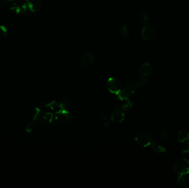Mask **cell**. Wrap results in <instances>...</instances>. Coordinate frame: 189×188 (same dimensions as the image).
Here are the masks:
<instances>
[{"label":"cell","instance_id":"6","mask_svg":"<svg viewBox=\"0 0 189 188\" xmlns=\"http://www.w3.org/2000/svg\"><path fill=\"white\" fill-rule=\"evenodd\" d=\"M28 3V8L31 11L36 12L41 8V2L40 0H26Z\"/></svg>","mask_w":189,"mask_h":188},{"label":"cell","instance_id":"9","mask_svg":"<svg viewBox=\"0 0 189 188\" xmlns=\"http://www.w3.org/2000/svg\"><path fill=\"white\" fill-rule=\"evenodd\" d=\"M124 119V115L122 111L119 109H116L112 115V120L115 122H121Z\"/></svg>","mask_w":189,"mask_h":188},{"label":"cell","instance_id":"20","mask_svg":"<svg viewBox=\"0 0 189 188\" xmlns=\"http://www.w3.org/2000/svg\"><path fill=\"white\" fill-rule=\"evenodd\" d=\"M148 21V16L146 14H142L140 17V22L142 24H145Z\"/></svg>","mask_w":189,"mask_h":188},{"label":"cell","instance_id":"14","mask_svg":"<svg viewBox=\"0 0 189 188\" xmlns=\"http://www.w3.org/2000/svg\"><path fill=\"white\" fill-rule=\"evenodd\" d=\"M31 115H32V118L33 122L36 121L39 118H40V111L38 108H34L31 112Z\"/></svg>","mask_w":189,"mask_h":188},{"label":"cell","instance_id":"4","mask_svg":"<svg viewBox=\"0 0 189 188\" xmlns=\"http://www.w3.org/2000/svg\"><path fill=\"white\" fill-rule=\"evenodd\" d=\"M138 88L135 83H129L122 91V95L124 97H127L134 94Z\"/></svg>","mask_w":189,"mask_h":188},{"label":"cell","instance_id":"15","mask_svg":"<svg viewBox=\"0 0 189 188\" xmlns=\"http://www.w3.org/2000/svg\"><path fill=\"white\" fill-rule=\"evenodd\" d=\"M8 32L7 28L5 27L4 26L0 25V38L6 36Z\"/></svg>","mask_w":189,"mask_h":188},{"label":"cell","instance_id":"11","mask_svg":"<svg viewBox=\"0 0 189 188\" xmlns=\"http://www.w3.org/2000/svg\"><path fill=\"white\" fill-rule=\"evenodd\" d=\"M178 138L181 142L189 140V130H183L179 131L178 133Z\"/></svg>","mask_w":189,"mask_h":188},{"label":"cell","instance_id":"19","mask_svg":"<svg viewBox=\"0 0 189 188\" xmlns=\"http://www.w3.org/2000/svg\"><path fill=\"white\" fill-rule=\"evenodd\" d=\"M145 83H146V80L145 79L142 78V79H138L135 83L137 85V86L138 87V88H139L140 87H142L143 86H144Z\"/></svg>","mask_w":189,"mask_h":188},{"label":"cell","instance_id":"18","mask_svg":"<svg viewBox=\"0 0 189 188\" xmlns=\"http://www.w3.org/2000/svg\"><path fill=\"white\" fill-rule=\"evenodd\" d=\"M128 29L127 26L124 25L121 28V34L123 37H126L128 34Z\"/></svg>","mask_w":189,"mask_h":188},{"label":"cell","instance_id":"8","mask_svg":"<svg viewBox=\"0 0 189 188\" xmlns=\"http://www.w3.org/2000/svg\"><path fill=\"white\" fill-rule=\"evenodd\" d=\"M94 60V56L91 53H88L81 56L80 59V63L83 65H88L91 64Z\"/></svg>","mask_w":189,"mask_h":188},{"label":"cell","instance_id":"23","mask_svg":"<svg viewBox=\"0 0 189 188\" xmlns=\"http://www.w3.org/2000/svg\"><path fill=\"white\" fill-rule=\"evenodd\" d=\"M189 174V176H188V179H189V174Z\"/></svg>","mask_w":189,"mask_h":188},{"label":"cell","instance_id":"17","mask_svg":"<svg viewBox=\"0 0 189 188\" xmlns=\"http://www.w3.org/2000/svg\"><path fill=\"white\" fill-rule=\"evenodd\" d=\"M34 127V122H31L27 125L26 129H25L27 133H31L33 130Z\"/></svg>","mask_w":189,"mask_h":188},{"label":"cell","instance_id":"2","mask_svg":"<svg viewBox=\"0 0 189 188\" xmlns=\"http://www.w3.org/2000/svg\"><path fill=\"white\" fill-rule=\"evenodd\" d=\"M135 140L139 146L147 147L152 143V139L150 135L147 133H140L136 135Z\"/></svg>","mask_w":189,"mask_h":188},{"label":"cell","instance_id":"16","mask_svg":"<svg viewBox=\"0 0 189 188\" xmlns=\"http://www.w3.org/2000/svg\"><path fill=\"white\" fill-rule=\"evenodd\" d=\"M169 131L166 128H163L161 131V137L163 140H165L168 138Z\"/></svg>","mask_w":189,"mask_h":188},{"label":"cell","instance_id":"21","mask_svg":"<svg viewBox=\"0 0 189 188\" xmlns=\"http://www.w3.org/2000/svg\"><path fill=\"white\" fill-rule=\"evenodd\" d=\"M177 182L178 184H179L180 185H183L185 184V180L184 179L183 177H182V176H180L178 177V180H177Z\"/></svg>","mask_w":189,"mask_h":188},{"label":"cell","instance_id":"10","mask_svg":"<svg viewBox=\"0 0 189 188\" xmlns=\"http://www.w3.org/2000/svg\"><path fill=\"white\" fill-rule=\"evenodd\" d=\"M151 71V66L149 63H144L140 67L139 72L142 76H147L150 74Z\"/></svg>","mask_w":189,"mask_h":188},{"label":"cell","instance_id":"1","mask_svg":"<svg viewBox=\"0 0 189 188\" xmlns=\"http://www.w3.org/2000/svg\"><path fill=\"white\" fill-rule=\"evenodd\" d=\"M175 171L180 176L189 174V161L185 158H180L176 160L174 164Z\"/></svg>","mask_w":189,"mask_h":188},{"label":"cell","instance_id":"7","mask_svg":"<svg viewBox=\"0 0 189 188\" xmlns=\"http://www.w3.org/2000/svg\"><path fill=\"white\" fill-rule=\"evenodd\" d=\"M154 35V31L152 28L146 26L142 29V36L145 40H149L152 38Z\"/></svg>","mask_w":189,"mask_h":188},{"label":"cell","instance_id":"12","mask_svg":"<svg viewBox=\"0 0 189 188\" xmlns=\"http://www.w3.org/2000/svg\"><path fill=\"white\" fill-rule=\"evenodd\" d=\"M152 144V148L157 153H161L164 152L165 151V147L161 146L159 144H158L156 142H154Z\"/></svg>","mask_w":189,"mask_h":188},{"label":"cell","instance_id":"22","mask_svg":"<svg viewBox=\"0 0 189 188\" xmlns=\"http://www.w3.org/2000/svg\"><path fill=\"white\" fill-rule=\"evenodd\" d=\"M7 1H10V2H12V1H16V0H6Z\"/></svg>","mask_w":189,"mask_h":188},{"label":"cell","instance_id":"3","mask_svg":"<svg viewBox=\"0 0 189 188\" xmlns=\"http://www.w3.org/2000/svg\"><path fill=\"white\" fill-rule=\"evenodd\" d=\"M122 87L121 81L116 78H110L107 81V88L113 93L120 92L122 90Z\"/></svg>","mask_w":189,"mask_h":188},{"label":"cell","instance_id":"13","mask_svg":"<svg viewBox=\"0 0 189 188\" xmlns=\"http://www.w3.org/2000/svg\"><path fill=\"white\" fill-rule=\"evenodd\" d=\"M181 146V152L183 155H189V140L183 142Z\"/></svg>","mask_w":189,"mask_h":188},{"label":"cell","instance_id":"5","mask_svg":"<svg viewBox=\"0 0 189 188\" xmlns=\"http://www.w3.org/2000/svg\"><path fill=\"white\" fill-rule=\"evenodd\" d=\"M28 8V3L27 1H26V2L15 3L11 9L17 14H23L27 12Z\"/></svg>","mask_w":189,"mask_h":188}]
</instances>
